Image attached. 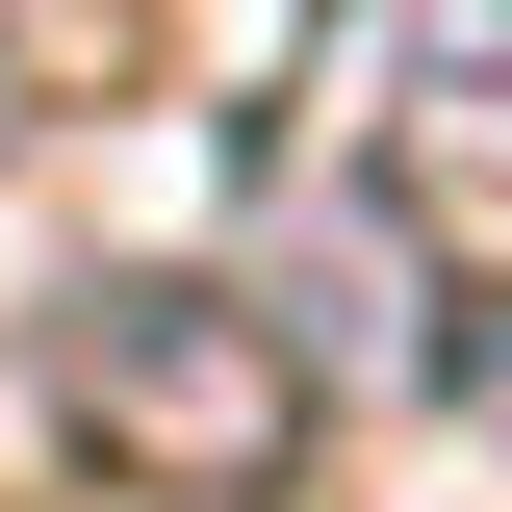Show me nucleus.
Wrapping results in <instances>:
<instances>
[{
	"instance_id": "f257e3e1",
	"label": "nucleus",
	"mask_w": 512,
	"mask_h": 512,
	"mask_svg": "<svg viewBox=\"0 0 512 512\" xmlns=\"http://www.w3.org/2000/svg\"><path fill=\"white\" fill-rule=\"evenodd\" d=\"M52 410H77V461L154 487V512H256V487H308V436H333L308 333L231 308L205 256H103V282H52Z\"/></svg>"
},
{
	"instance_id": "f03ea898",
	"label": "nucleus",
	"mask_w": 512,
	"mask_h": 512,
	"mask_svg": "<svg viewBox=\"0 0 512 512\" xmlns=\"http://www.w3.org/2000/svg\"><path fill=\"white\" fill-rule=\"evenodd\" d=\"M384 180L512 205V0H384Z\"/></svg>"
},
{
	"instance_id": "7ed1b4c3",
	"label": "nucleus",
	"mask_w": 512,
	"mask_h": 512,
	"mask_svg": "<svg viewBox=\"0 0 512 512\" xmlns=\"http://www.w3.org/2000/svg\"><path fill=\"white\" fill-rule=\"evenodd\" d=\"M461 410H487V436H512V333H461Z\"/></svg>"
},
{
	"instance_id": "20e7f679",
	"label": "nucleus",
	"mask_w": 512,
	"mask_h": 512,
	"mask_svg": "<svg viewBox=\"0 0 512 512\" xmlns=\"http://www.w3.org/2000/svg\"><path fill=\"white\" fill-rule=\"evenodd\" d=\"M0 154H26V52H0Z\"/></svg>"
}]
</instances>
